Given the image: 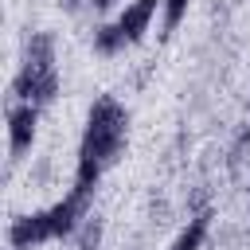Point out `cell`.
<instances>
[{
  "mask_svg": "<svg viewBox=\"0 0 250 250\" xmlns=\"http://www.w3.org/2000/svg\"><path fill=\"white\" fill-rule=\"evenodd\" d=\"M184 12H188V0H164V31H160L164 39H168V35H172V31L180 27Z\"/></svg>",
  "mask_w": 250,
  "mask_h": 250,
  "instance_id": "cell-11",
  "label": "cell"
},
{
  "mask_svg": "<svg viewBox=\"0 0 250 250\" xmlns=\"http://www.w3.org/2000/svg\"><path fill=\"white\" fill-rule=\"evenodd\" d=\"M59 4V12H66V16H78L82 8H86V0H55Z\"/></svg>",
  "mask_w": 250,
  "mask_h": 250,
  "instance_id": "cell-14",
  "label": "cell"
},
{
  "mask_svg": "<svg viewBox=\"0 0 250 250\" xmlns=\"http://www.w3.org/2000/svg\"><path fill=\"white\" fill-rule=\"evenodd\" d=\"M125 43H129V39L121 35V27H117V23H98V27H94V51H98V55H105V59H109V55H117Z\"/></svg>",
  "mask_w": 250,
  "mask_h": 250,
  "instance_id": "cell-8",
  "label": "cell"
},
{
  "mask_svg": "<svg viewBox=\"0 0 250 250\" xmlns=\"http://www.w3.org/2000/svg\"><path fill=\"white\" fill-rule=\"evenodd\" d=\"M8 250H12V246H8Z\"/></svg>",
  "mask_w": 250,
  "mask_h": 250,
  "instance_id": "cell-16",
  "label": "cell"
},
{
  "mask_svg": "<svg viewBox=\"0 0 250 250\" xmlns=\"http://www.w3.org/2000/svg\"><path fill=\"white\" fill-rule=\"evenodd\" d=\"M74 234H78V250H98V242H102V219L98 215L94 219H82V227Z\"/></svg>",
  "mask_w": 250,
  "mask_h": 250,
  "instance_id": "cell-10",
  "label": "cell"
},
{
  "mask_svg": "<svg viewBox=\"0 0 250 250\" xmlns=\"http://www.w3.org/2000/svg\"><path fill=\"white\" fill-rule=\"evenodd\" d=\"M35 125H39V105H27V102H12L8 105V156H12V164L31 152Z\"/></svg>",
  "mask_w": 250,
  "mask_h": 250,
  "instance_id": "cell-3",
  "label": "cell"
},
{
  "mask_svg": "<svg viewBox=\"0 0 250 250\" xmlns=\"http://www.w3.org/2000/svg\"><path fill=\"white\" fill-rule=\"evenodd\" d=\"M148 215H152V223H164L168 219V199H152L148 203Z\"/></svg>",
  "mask_w": 250,
  "mask_h": 250,
  "instance_id": "cell-13",
  "label": "cell"
},
{
  "mask_svg": "<svg viewBox=\"0 0 250 250\" xmlns=\"http://www.w3.org/2000/svg\"><path fill=\"white\" fill-rule=\"evenodd\" d=\"M211 219H215V211L191 215V219H188V227L176 234L172 250H203V242H207V234H211Z\"/></svg>",
  "mask_w": 250,
  "mask_h": 250,
  "instance_id": "cell-7",
  "label": "cell"
},
{
  "mask_svg": "<svg viewBox=\"0 0 250 250\" xmlns=\"http://www.w3.org/2000/svg\"><path fill=\"white\" fill-rule=\"evenodd\" d=\"M23 66L31 70H55V35L51 31H31L23 43Z\"/></svg>",
  "mask_w": 250,
  "mask_h": 250,
  "instance_id": "cell-6",
  "label": "cell"
},
{
  "mask_svg": "<svg viewBox=\"0 0 250 250\" xmlns=\"http://www.w3.org/2000/svg\"><path fill=\"white\" fill-rule=\"evenodd\" d=\"M246 160H250V125H242V129H238V137H234V145L227 148V172L238 180Z\"/></svg>",
  "mask_w": 250,
  "mask_h": 250,
  "instance_id": "cell-9",
  "label": "cell"
},
{
  "mask_svg": "<svg viewBox=\"0 0 250 250\" xmlns=\"http://www.w3.org/2000/svg\"><path fill=\"white\" fill-rule=\"evenodd\" d=\"M39 242H51V227H47L43 211H31V215H20L8 223V246L12 250H31Z\"/></svg>",
  "mask_w": 250,
  "mask_h": 250,
  "instance_id": "cell-4",
  "label": "cell"
},
{
  "mask_svg": "<svg viewBox=\"0 0 250 250\" xmlns=\"http://www.w3.org/2000/svg\"><path fill=\"white\" fill-rule=\"evenodd\" d=\"M12 98L16 102H27V105H47L59 98V70H31V66H20L16 78H12Z\"/></svg>",
  "mask_w": 250,
  "mask_h": 250,
  "instance_id": "cell-2",
  "label": "cell"
},
{
  "mask_svg": "<svg viewBox=\"0 0 250 250\" xmlns=\"http://www.w3.org/2000/svg\"><path fill=\"white\" fill-rule=\"evenodd\" d=\"M129 145V109L113 98V94H98L86 117V133H82V160H94L102 168L117 164L121 152Z\"/></svg>",
  "mask_w": 250,
  "mask_h": 250,
  "instance_id": "cell-1",
  "label": "cell"
},
{
  "mask_svg": "<svg viewBox=\"0 0 250 250\" xmlns=\"http://www.w3.org/2000/svg\"><path fill=\"white\" fill-rule=\"evenodd\" d=\"M246 109H250V105H246Z\"/></svg>",
  "mask_w": 250,
  "mask_h": 250,
  "instance_id": "cell-17",
  "label": "cell"
},
{
  "mask_svg": "<svg viewBox=\"0 0 250 250\" xmlns=\"http://www.w3.org/2000/svg\"><path fill=\"white\" fill-rule=\"evenodd\" d=\"M90 4H94L98 12H109V8H113V0H90Z\"/></svg>",
  "mask_w": 250,
  "mask_h": 250,
  "instance_id": "cell-15",
  "label": "cell"
},
{
  "mask_svg": "<svg viewBox=\"0 0 250 250\" xmlns=\"http://www.w3.org/2000/svg\"><path fill=\"white\" fill-rule=\"evenodd\" d=\"M164 0H133L121 16H117V27H121V35L129 39V43H137L145 31H148V23H152V12L160 8Z\"/></svg>",
  "mask_w": 250,
  "mask_h": 250,
  "instance_id": "cell-5",
  "label": "cell"
},
{
  "mask_svg": "<svg viewBox=\"0 0 250 250\" xmlns=\"http://www.w3.org/2000/svg\"><path fill=\"white\" fill-rule=\"evenodd\" d=\"M203 211H211V188L207 184L188 191V215H203Z\"/></svg>",
  "mask_w": 250,
  "mask_h": 250,
  "instance_id": "cell-12",
  "label": "cell"
}]
</instances>
